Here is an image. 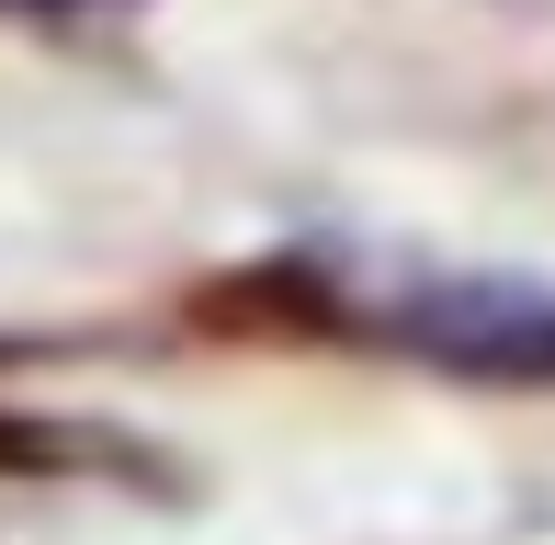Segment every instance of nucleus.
<instances>
[{"mask_svg":"<svg viewBox=\"0 0 555 545\" xmlns=\"http://www.w3.org/2000/svg\"><path fill=\"white\" fill-rule=\"evenodd\" d=\"M397 341H420L453 376L555 386V295L544 284H431L397 307Z\"/></svg>","mask_w":555,"mask_h":545,"instance_id":"nucleus-1","label":"nucleus"}]
</instances>
